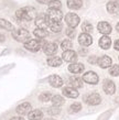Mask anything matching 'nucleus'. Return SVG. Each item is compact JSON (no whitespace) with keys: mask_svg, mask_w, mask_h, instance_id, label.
Masks as SVG:
<instances>
[{"mask_svg":"<svg viewBox=\"0 0 119 120\" xmlns=\"http://www.w3.org/2000/svg\"><path fill=\"white\" fill-rule=\"evenodd\" d=\"M36 10L33 7H24L19 9L15 12V18L18 20H25V21H31L36 18Z\"/></svg>","mask_w":119,"mask_h":120,"instance_id":"f257e3e1","label":"nucleus"},{"mask_svg":"<svg viewBox=\"0 0 119 120\" xmlns=\"http://www.w3.org/2000/svg\"><path fill=\"white\" fill-rule=\"evenodd\" d=\"M12 37L15 41L24 43L30 39V33L25 29H17L12 31Z\"/></svg>","mask_w":119,"mask_h":120,"instance_id":"f03ea898","label":"nucleus"},{"mask_svg":"<svg viewBox=\"0 0 119 120\" xmlns=\"http://www.w3.org/2000/svg\"><path fill=\"white\" fill-rule=\"evenodd\" d=\"M45 42L42 40H28L24 42V47L31 52H38L40 49H42Z\"/></svg>","mask_w":119,"mask_h":120,"instance_id":"7ed1b4c3","label":"nucleus"},{"mask_svg":"<svg viewBox=\"0 0 119 120\" xmlns=\"http://www.w3.org/2000/svg\"><path fill=\"white\" fill-rule=\"evenodd\" d=\"M46 15H47V18H49L50 22H61L62 18H63V13H62V11L60 9L49 8Z\"/></svg>","mask_w":119,"mask_h":120,"instance_id":"20e7f679","label":"nucleus"},{"mask_svg":"<svg viewBox=\"0 0 119 120\" xmlns=\"http://www.w3.org/2000/svg\"><path fill=\"white\" fill-rule=\"evenodd\" d=\"M65 22L71 28H76L79 23V17L76 13L69 12V13H67V15H65Z\"/></svg>","mask_w":119,"mask_h":120,"instance_id":"39448f33","label":"nucleus"},{"mask_svg":"<svg viewBox=\"0 0 119 120\" xmlns=\"http://www.w3.org/2000/svg\"><path fill=\"white\" fill-rule=\"evenodd\" d=\"M35 26L38 28H42V29H45L50 26V20L47 18V15H36L35 18Z\"/></svg>","mask_w":119,"mask_h":120,"instance_id":"423d86ee","label":"nucleus"},{"mask_svg":"<svg viewBox=\"0 0 119 120\" xmlns=\"http://www.w3.org/2000/svg\"><path fill=\"white\" fill-rule=\"evenodd\" d=\"M83 80H84V82H86L87 84L95 85V84L98 83L99 78H98V75L95 73V72L89 71V72H86V73L83 75Z\"/></svg>","mask_w":119,"mask_h":120,"instance_id":"0eeeda50","label":"nucleus"},{"mask_svg":"<svg viewBox=\"0 0 119 120\" xmlns=\"http://www.w3.org/2000/svg\"><path fill=\"white\" fill-rule=\"evenodd\" d=\"M62 57H63V60H64L65 62H67V63H75L77 61V54L73 50H66V51H64Z\"/></svg>","mask_w":119,"mask_h":120,"instance_id":"6e6552de","label":"nucleus"},{"mask_svg":"<svg viewBox=\"0 0 119 120\" xmlns=\"http://www.w3.org/2000/svg\"><path fill=\"white\" fill-rule=\"evenodd\" d=\"M103 88H104V91L108 95H112L116 91V86L115 83L110 79H105L104 84H103Z\"/></svg>","mask_w":119,"mask_h":120,"instance_id":"1a4fd4ad","label":"nucleus"},{"mask_svg":"<svg viewBox=\"0 0 119 120\" xmlns=\"http://www.w3.org/2000/svg\"><path fill=\"white\" fill-rule=\"evenodd\" d=\"M43 51L44 53L46 55H49V56H52V55H54L55 53H56V51H58V45L55 43H45L43 45Z\"/></svg>","mask_w":119,"mask_h":120,"instance_id":"9d476101","label":"nucleus"},{"mask_svg":"<svg viewBox=\"0 0 119 120\" xmlns=\"http://www.w3.org/2000/svg\"><path fill=\"white\" fill-rule=\"evenodd\" d=\"M78 42L81 45L83 46H89L90 44L93 43V39L89 35V33H82L81 35L78 37Z\"/></svg>","mask_w":119,"mask_h":120,"instance_id":"9b49d317","label":"nucleus"},{"mask_svg":"<svg viewBox=\"0 0 119 120\" xmlns=\"http://www.w3.org/2000/svg\"><path fill=\"white\" fill-rule=\"evenodd\" d=\"M85 100H86V102L88 104V105L95 106V105H99V104H100L101 98H100V96H99L98 94L93 93V94L88 95L86 98H85Z\"/></svg>","mask_w":119,"mask_h":120,"instance_id":"f8f14e48","label":"nucleus"},{"mask_svg":"<svg viewBox=\"0 0 119 120\" xmlns=\"http://www.w3.org/2000/svg\"><path fill=\"white\" fill-rule=\"evenodd\" d=\"M32 110V107H31V104L29 102H23L21 105H19L17 107V112L21 116H24V115H28Z\"/></svg>","mask_w":119,"mask_h":120,"instance_id":"ddd939ff","label":"nucleus"},{"mask_svg":"<svg viewBox=\"0 0 119 120\" xmlns=\"http://www.w3.org/2000/svg\"><path fill=\"white\" fill-rule=\"evenodd\" d=\"M97 29H98V31L100 33H103L104 35H107V34H109V33L111 32V26L109 24L108 22H105V21H101L98 23Z\"/></svg>","mask_w":119,"mask_h":120,"instance_id":"4468645a","label":"nucleus"},{"mask_svg":"<svg viewBox=\"0 0 119 120\" xmlns=\"http://www.w3.org/2000/svg\"><path fill=\"white\" fill-rule=\"evenodd\" d=\"M49 83H50V85L52 87L58 88L63 85V79L60 76H58V75H51L49 77Z\"/></svg>","mask_w":119,"mask_h":120,"instance_id":"2eb2a0df","label":"nucleus"},{"mask_svg":"<svg viewBox=\"0 0 119 120\" xmlns=\"http://www.w3.org/2000/svg\"><path fill=\"white\" fill-rule=\"evenodd\" d=\"M63 95L65 97H69V98H77L78 97V91H77L76 88L69 86V87H65L63 89Z\"/></svg>","mask_w":119,"mask_h":120,"instance_id":"dca6fc26","label":"nucleus"},{"mask_svg":"<svg viewBox=\"0 0 119 120\" xmlns=\"http://www.w3.org/2000/svg\"><path fill=\"white\" fill-rule=\"evenodd\" d=\"M111 58L107 56V55H104V56H101V57L98 58L97 61V64L100 66L101 68H107V67H110L111 66Z\"/></svg>","mask_w":119,"mask_h":120,"instance_id":"f3484780","label":"nucleus"},{"mask_svg":"<svg viewBox=\"0 0 119 120\" xmlns=\"http://www.w3.org/2000/svg\"><path fill=\"white\" fill-rule=\"evenodd\" d=\"M107 11L111 15H115L119 11V2L116 0H111L107 4Z\"/></svg>","mask_w":119,"mask_h":120,"instance_id":"a211bd4d","label":"nucleus"},{"mask_svg":"<svg viewBox=\"0 0 119 120\" xmlns=\"http://www.w3.org/2000/svg\"><path fill=\"white\" fill-rule=\"evenodd\" d=\"M69 71L73 74H79L84 71V65L82 63H72L69 66Z\"/></svg>","mask_w":119,"mask_h":120,"instance_id":"6ab92c4d","label":"nucleus"},{"mask_svg":"<svg viewBox=\"0 0 119 120\" xmlns=\"http://www.w3.org/2000/svg\"><path fill=\"white\" fill-rule=\"evenodd\" d=\"M111 45V40H110V38L107 37V35H104V37L100 38V40H99V46L101 49H104V50H108L109 47Z\"/></svg>","mask_w":119,"mask_h":120,"instance_id":"aec40b11","label":"nucleus"},{"mask_svg":"<svg viewBox=\"0 0 119 120\" xmlns=\"http://www.w3.org/2000/svg\"><path fill=\"white\" fill-rule=\"evenodd\" d=\"M69 84L74 88H81L83 86V79L77 76H72L69 77Z\"/></svg>","mask_w":119,"mask_h":120,"instance_id":"412c9836","label":"nucleus"},{"mask_svg":"<svg viewBox=\"0 0 119 120\" xmlns=\"http://www.w3.org/2000/svg\"><path fill=\"white\" fill-rule=\"evenodd\" d=\"M47 64H49V66H52V67H58L62 64V58L58 56H51L47 58Z\"/></svg>","mask_w":119,"mask_h":120,"instance_id":"4be33fe9","label":"nucleus"},{"mask_svg":"<svg viewBox=\"0 0 119 120\" xmlns=\"http://www.w3.org/2000/svg\"><path fill=\"white\" fill-rule=\"evenodd\" d=\"M28 117H29L30 120H40V119H42L43 113H42V111L39 109L31 110V111L28 113Z\"/></svg>","mask_w":119,"mask_h":120,"instance_id":"5701e85b","label":"nucleus"},{"mask_svg":"<svg viewBox=\"0 0 119 120\" xmlns=\"http://www.w3.org/2000/svg\"><path fill=\"white\" fill-rule=\"evenodd\" d=\"M33 34H34L38 39L43 40L44 38H46L47 35H49V32H47L45 29H42V28H36V29L33 31Z\"/></svg>","mask_w":119,"mask_h":120,"instance_id":"b1692460","label":"nucleus"},{"mask_svg":"<svg viewBox=\"0 0 119 120\" xmlns=\"http://www.w3.org/2000/svg\"><path fill=\"white\" fill-rule=\"evenodd\" d=\"M83 1L82 0H67V7L72 10H77L82 7Z\"/></svg>","mask_w":119,"mask_h":120,"instance_id":"393cba45","label":"nucleus"},{"mask_svg":"<svg viewBox=\"0 0 119 120\" xmlns=\"http://www.w3.org/2000/svg\"><path fill=\"white\" fill-rule=\"evenodd\" d=\"M50 30L52 32L54 33H58V32H61L62 30V23L61 22H50V26H49Z\"/></svg>","mask_w":119,"mask_h":120,"instance_id":"a878e982","label":"nucleus"},{"mask_svg":"<svg viewBox=\"0 0 119 120\" xmlns=\"http://www.w3.org/2000/svg\"><path fill=\"white\" fill-rule=\"evenodd\" d=\"M0 28L4 30H8V31H13V26L9 21L4 20V19H1V18H0Z\"/></svg>","mask_w":119,"mask_h":120,"instance_id":"bb28decb","label":"nucleus"},{"mask_svg":"<svg viewBox=\"0 0 119 120\" xmlns=\"http://www.w3.org/2000/svg\"><path fill=\"white\" fill-rule=\"evenodd\" d=\"M52 104L53 106H56V107H60L64 104V98L60 96V95H56V96H53L52 97Z\"/></svg>","mask_w":119,"mask_h":120,"instance_id":"cd10ccee","label":"nucleus"},{"mask_svg":"<svg viewBox=\"0 0 119 120\" xmlns=\"http://www.w3.org/2000/svg\"><path fill=\"white\" fill-rule=\"evenodd\" d=\"M72 46H73V44H72V41L71 40L62 41V43H61L62 50H64V51H66V50H72Z\"/></svg>","mask_w":119,"mask_h":120,"instance_id":"c85d7f7f","label":"nucleus"},{"mask_svg":"<svg viewBox=\"0 0 119 120\" xmlns=\"http://www.w3.org/2000/svg\"><path fill=\"white\" fill-rule=\"evenodd\" d=\"M109 74L112 76H119V65H112L109 68Z\"/></svg>","mask_w":119,"mask_h":120,"instance_id":"c756f323","label":"nucleus"},{"mask_svg":"<svg viewBox=\"0 0 119 120\" xmlns=\"http://www.w3.org/2000/svg\"><path fill=\"white\" fill-rule=\"evenodd\" d=\"M82 30H83L85 33H90L93 31V26L90 24L89 22H84L83 26H82Z\"/></svg>","mask_w":119,"mask_h":120,"instance_id":"7c9ffc66","label":"nucleus"},{"mask_svg":"<svg viewBox=\"0 0 119 120\" xmlns=\"http://www.w3.org/2000/svg\"><path fill=\"white\" fill-rule=\"evenodd\" d=\"M62 4L61 1L58 0H52L50 4H49V8H52V9H61Z\"/></svg>","mask_w":119,"mask_h":120,"instance_id":"2f4dec72","label":"nucleus"},{"mask_svg":"<svg viewBox=\"0 0 119 120\" xmlns=\"http://www.w3.org/2000/svg\"><path fill=\"white\" fill-rule=\"evenodd\" d=\"M81 109H82V105L78 104V102H75V104H73V105L69 107V111H71V112H78Z\"/></svg>","mask_w":119,"mask_h":120,"instance_id":"473e14b6","label":"nucleus"},{"mask_svg":"<svg viewBox=\"0 0 119 120\" xmlns=\"http://www.w3.org/2000/svg\"><path fill=\"white\" fill-rule=\"evenodd\" d=\"M39 99L41 101H49L50 99H52V95L51 93H43L42 95H40Z\"/></svg>","mask_w":119,"mask_h":120,"instance_id":"72a5a7b5","label":"nucleus"},{"mask_svg":"<svg viewBox=\"0 0 119 120\" xmlns=\"http://www.w3.org/2000/svg\"><path fill=\"white\" fill-rule=\"evenodd\" d=\"M66 34H67V37H69V39H73V38L75 37V30H74V28L69 26V28L66 29Z\"/></svg>","mask_w":119,"mask_h":120,"instance_id":"f704fd0d","label":"nucleus"},{"mask_svg":"<svg viewBox=\"0 0 119 120\" xmlns=\"http://www.w3.org/2000/svg\"><path fill=\"white\" fill-rule=\"evenodd\" d=\"M47 112L50 113V115H58V113L60 112V110H58V108L56 106H54L53 108H50V109L47 110Z\"/></svg>","mask_w":119,"mask_h":120,"instance_id":"c9c22d12","label":"nucleus"},{"mask_svg":"<svg viewBox=\"0 0 119 120\" xmlns=\"http://www.w3.org/2000/svg\"><path fill=\"white\" fill-rule=\"evenodd\" d=\"M39 4H49L52 1V0H36Z\"/></svg>","mask_w":119,"mask_h":120,"instance_id":"e433bc0d","label":"nucleus"},{"mask_svg":"<svg viewBox=\"0 0 119 120\" xmlns=\"http://www.w3.org/2000/svg\"><path fill=\"white\" fill-rule=\"evenodd\" d=\"M88 61H89V63H92V64H95V63H97V58L95 57V56H92V57H89V60H88Z\"/></svg>","mask_w":119,"mask_h":120,"instance_id":"4c0bfd02","label":"nucleus"},{"mask_svg":"<svg viewBox=\"0 0 119 120\" xmlns=\"http://www.w3.org/2000/svg\"><path fill=\"white\" fill-rule=\"evenodd\" d=\"M114 47H115V50L119 51V40L115 41V44H114Z\"/></svg>","mask_w":119,"mask_h":120,"instance_id":"58836bf2","label":"nucleus"},{"mask_svg":"<svg viewBox=\"0 0 119 120\" xmlns=\"http://www.w3.org/2000/svg\"><path fill=\"white\" fill-rule=\"evenodd\" d=\"M10 120H24L22 117H12Z\"/></svg>","mask_w":119,"mask_h":120,"instance_id":"ea45409f","label":"nucleus"},{"mask_svg":"<svg viewBox=\"0 0 119 120\" xmlns=\"http://www.w3.org/2000/svg\"><path fill=\"white\" fill-rule=\"evenodd\" d=\"M4 35L0 34V42H4Z\"/></svg>","mask_w":119,"mask_h":120,"instance_id":"a19ab883","label":"nucleus"},{"mask_svg":"<svg viewBox=\"0 0 119 120\" xmlns=\"http://www.w3.org/2000/svg\"><path fill=\"white\" fill-rule=\"evenodd\" d=\"M116 30L119 32V23H117V26H116Z\"/></svg>","mask_w":119,"mask_h":120,"instance_id":"79ce46f5","label":"nucleus"},{"mask_svg":"<svg viewBox=\"0 0 119 120\" xmlns=\"http://www.w3.org/2000/svg\"><path fill=\"white\" fill-rule=\"evenodd\" d=\"M46 120H54V119H46Z\"/></svg>","mask_w":119,"mask_h":120,"instance_id":"37998d69","label":"nucleus"}]
</instances>
